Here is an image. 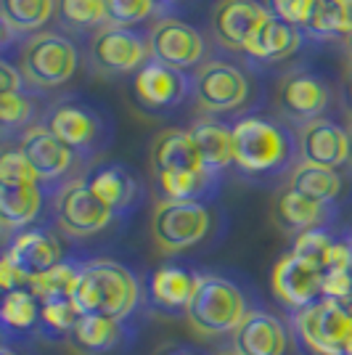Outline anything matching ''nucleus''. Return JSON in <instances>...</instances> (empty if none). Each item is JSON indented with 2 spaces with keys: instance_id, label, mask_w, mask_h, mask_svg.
Segmentation results:
<instances>
[{
  "instance_id": "nucleus-43",
  "label": "nucleus",
  "mask_w": 352,
  "mask_h": 355,
  "mask_svg": "<svg viewBox=\"0 0 352 355\" xmlns=\"http://www.w3.org/2000/svg\"><path fill=\"white\" fill-rule=\"evenodd\" d=\"M0 85H3V93H19L21 90V72H16L8 61L0 64Z\"/></svg>"
},
{
  "instance_id": "nucleus-25",
  "label": "nucleus",
  "mask_w": 352,
  "mask_h": 355,
  "mask_svg": "<svg viewBox=\"0 0 352 355\" xmlns=\"http://www.w3.org/2000/svg\"><path fill=\"white\" fill-rule=\"evenodd\" d=\"M43 186H0V220L6 231H24L40 218Z\"/></svg>"
},
{
  "instance_id": "nucleus-29",
  "label": "nucleus",
  "mask_w": 352,
  "mask_h": 355,
  "mask_svg": "<svg viewBox=\"0 0 352 355\" xmlns=\"http://www.w3.org/2000/svg\"><path fill=\"white\" fill-rule=\"evenodd\" d=\"M6 35H37L56 14V0H0Z\"/></svg>"
},
{
  "instance_id": "nucleus-28",
  "label": "nucleus",
  "mask_w": 352,
  "mask_h": 355,
  "mask_svg": "<svg viewBox=\"0 0 352 355\" xmlns=\"http://www.w3.org/2000/svg\"><path fill=\"white\" fill-rule=\"evenodd\" d=\"M122 321L114 318H106L98 313H90V315H80L77 326L69 334L74 350L85 355H101L112 347H117V342L122 340Z\"/></svg>"
},
{
  "instance_id": "nucleus-50",
  "label": "nucleus",
  "mask_w": 352,
  "mask_h": 355,
  "mask_svg": "<svg viewBox=\"0 0 352 355\" xmlns=\"http://www.w3.org/2000/svg\"><path fill=\"white\" fill-rule=\"evenodd\" d=\"M218 355H241V353H238V350L234 347V350H222V353H218Z\"/></svg>"
},
{
  "instance_id": "nucleus-35",
  "label": "nucleus",
  "mask_w": 352,
  "mask_h": 355,
  "mask_svg": "<svg viewBox=\"0 0 352 355\" xmlns=\"http://www.w3.org/2000/svg\"><path fill=\"white\" fill-rule=\"evenodd\" d=\"M40 305V331H45L48 337H69L80 321V311L74 308L72 297L48 300Z\"/></svg>"
},
{
  "instance_id": "nucleus-7",
  "label": "nucleus",
  "mask_w": 352,
  "mask_h": 355,
  "mask_svg": "<svg viewBox=\"0 0 352 355\" xmlns=\"http://www.w3.org/2000/svg\"><path fill=\"white\" fill-rule=\"evenodd\" d=\"M88 59L96 72L122 77V74L138 72L151 59V48H148V37L138 35L135 30L106 24L93 32Z\"/></svg>"
},
{
  "instance_id": "nucleus-39",
  "label": "nucleus",
  "mask_w": 352,
  "mask_h": 355,
  "mask_svg": "<svg viewBox=\"0 0 352 355\" xmlns=\"http://www.w3.org/2000/svg\"><path fill=\"white\" fill-rule=\"evenodd\" d=\"M313 6H315V0H265L267 14H273L286 24H294L299 30H305L310 14H313Z\"/></svg>"
},
{
  "instance_id": "nucleus-13",
  "label": "nucleus",
  "mask_w": 352,
  "mask_h": 355,
  "mask_svg": "<svg viewBox=\"0 0 352 355\" xmlns=\"http://www.w3.org/2000/svg\"><path fill=\"white\" fill-rule=\"evenodd\" d=\"M328 98H331L328 85L318 74L310 72L283 74L276 88V106H279L281 117L299 128L321 119L328 106Z\"/></svg>"
},
{
  "instance_id": "nucleus-1",
  "label": "nucleus",
  "mask_w": 352,
  "mask_h": 355,
  "mask_svg": "<svg viewBox=\"0 0 352 355\" xmlns=\"http://www.w3.org/2000/svg\"><path fill=\"white\" fill-rule=\"evenodd\" d=\"M141 300V286L125 266L114 260H93L80 270L72 302L80 315L98 313L114 321H125Z\"/></svg>"
},
{
  "instance_id": "nucleus-32",
  "label": "nucleus",
  "mask_w": 352,
  "mask_h": 355,
  "mask_svg": "<svg viewBox=\"0 0 352 355\" xmlns=\"http://www.w3.org/2000/svg\"><path fill=\"white\" fill-rule=\"evenodd\" d=\"M56 16L69 32H96L106 27L103 0H56Z\"/></svg>"
},
{
  "instance_id": "nucleus-34",
  "label": "nucleus",
  "mask_w": 352,
  "mask_h": 355,
  "mask_svg": "<svg viewBox=\"0 0 352 355\" xmlns=\"http://www.w3.org/2000/svg\"><path fill=\"white\" fill-rule=\"evenodd\" d=\"M80 270L82 266H74V263H59L56 268L45 270L43 276L32 279L30 286L32 295L37 297L40 302H48V300H61V297H72L74 284L80 279Z\"/></svg>"
},
{
  "instance_id": "nucleus-17",
  "label": "nucleus",
  "mask_w": 352,
  "mask_h": 355,
  "mask_svg": "<svg viewBox=\"0 0 352 355\" xmlns=\"http://www.w3.org/2000/svg\"><path fill=\"white\" fill-rule=\"evenodd\" d=\"M297 144H299L302 162L308 164L339 170L342 164L350 162V138H347V130L326 117L299 128Z\"/></svg>"
},
{
  "instance_id": "nucleus-2",
  "label": "nucleus",
  "mask_w": 352,
  "mask_h": 355,
  "mask_svg": "<svg viewBox=\"0 0 352 355\" xmlns=\"http://www.w3.org/2000/svg\"><path fill=\"white\" fill-rule=\"evenodd\" d=\"M236 167L247 175H279L297 159L294 135L276 119L244 117L234 125Z\"/></svg>"
},
{
  "instance_id": "nucleus-5",
  "label": "nucleus",
  "mask_w": 352,
  "mask_h": 355,
  "mask_svg": "<svg viewBox=\"0 0 352 355\" xmlns=\"http://www.w3.org/2000/svg\"><path fill=\"white\" fill-rule=\"evenodd\" d=\"M77 48L61 32H37L21 45V74L35 88H59L77 72Z\"/></svg>"
},
{
  "instance_id": "nucleus-16",
  "label": "nucleus",
  "mask_w": 352,
  "mask_h": 355,
  "mask_svg": "<svg viewBox=\"0 0 352 355\" xmlns=\"http://www.w3.org/2000/svg\"><path fill=\"white\" fill-rule=\"evenodd\" d=\"M19 151L27 157V162L40 178V183L61 180L72 170L74 157H77V151L59 141L45 125H35L30 130H24L21 141H19Z\"/></svg>"
},
{
  "instance_id": "nucleus-22",
  "label": "nucleus",
  "mask_w": 352,
  "mask_h": 355,
  "mask_svg": "<svg viewBox=\"0 0 352 355\" xmlns=\"http://www.w3.org/2000/svg\"><path fill=\"white\" fill-rule=\"evenodd\" d=\"M85 180H88L90 189H93V193H96L114 215H117V212H127V209L138 202V196H141L138 178L132 175L125 164H117V162L98 164Z\"/></svg>"
},
{
  "instance_id": "nucleus-19",
  "label": "nucleus",
  "mask_w": 352,
  "mask_h": 355,
  "mask_svg": "<svg viewBox=\"0 0 352 355\" xmlns=\"http://www.w3.org/2000/svg\"><path fill=\"white\" fill-rule=\"evenodd\" d=\"M148 162H151V175L186 173V170H206L202 157H199V148L193 144L191 133L188 130H177V128L159 130V133L151 138Z\"/></svg>"
},
{
  "instance_id": "nucleus-33",
  "label": "nucleus",
  "mask_w": 352,
  "mask_h": 355,
  "mask_svg": "<svg viewBox=\"0 0 352 355\" xmlns=\"http://www.w3.org/2000/svg\"><path fill=\"white\" fill-rule=\"evenodd\" d=\"M40 300L32 289H14L6 292L3 300V324L8 331H32L40 329Z\"/></svg>"
},
{
  "instance_id": "nucleus-42",
  "label": "nucleus",
  "mask_w": 352,
  "mask_h": 355,
  "mask_svg": "<svg viewBox=\"0 0 352 355\" xmlns=\"http://www.w3.org/2000/svg\"><path fill=\"white\" fill-rule=\"evenodd\" d=\"M0 284L6 292H14V289H24L27 286V279L14 268V263L3 254V263H0Z\"/></svg>"
},
{
  "instance_id": "nucleus-18",
  "label": "nucleus",
  "mask_w": 352,
  "mask_h": 355,
  "mask_svg": "<svg viewBox=\"0 0 352 355\" xmlns=\"http://www.w3.org/2000/svg\"><path fill=\"white\" fill-rule=\"evenodd\" d=\"M6 257L27 279V286H30L32 279H37V276H43L45 270L64 263V252H61L59 239L43 231V228L19 231V236L6 250Z\"/></svg>"
},
{
  "instance_id": "nucleus-26",
  "label": "nucleus",
  "mask_w": 352,
  "mask_h": 355,
  "mask_svg": "<svg viewBox=\"0 0 352 355\" xmlns=\"http://www.w3.org/2000/svg\"><path fill=\"white\" fill-rule=\"evenodd\" d=\"M199 276L177 266H161L151 276V300L164 311H188Z\"/></svg>"
},
{
  "instance_id": "nucleus-23",
  "label": "nucleus",
  "mask_w": 352,
  "mask_h": 355,
  "mask_svg": "<svg viewBox=\"0 0 352 355\" xmlns=\"http://www.w3.org/2000/svg\"><path fill=\"white\" fill-rule=\"evenodd\" d=\"M191 138L196 148H199V157L209 173H218L228 170L231 164H236V146H234V128L225 125L220 119L202 117L191 125Z\"/></svg>"
},
{
  "instance_id": "nucleus-12",
  "label": "nucleus",
  "mask_w": 352,
  "mask_h": 355,
  "mask_svg": "<svg viewBox=\"0 0 352 355\" xmlns=\"http://www.w3.org/2000/svg\"><path fill=\"white\" fill-rule=\"evenodd\" d=\"M191 90L193 83L188 74L154 59L132 74V96L146 112H170L183 104Z\"/></svg>"
},
{
  "instance_id": "nucleus-48",
  "label": "nucleus",
  "mask_w": 352,
  "mask_h": 355,
  "mask_svg": "<svg viewBox=\"0 0 352 355\" xmlns=\"http://www.w3.org/2000/svg\"><path fill=\"white\" fill-rule=\"evenodd\" d=\"M344 48L350 51V56H352V35H350V37H344Z\"/></svg>"
},
{
  "instance_id": "nucleus-14",
  "label": "nucleus",
  "mask_w": 352,
  "mask_h": 355,
  "mask_svg": "<svg viewBox=\"0 0 352 355\" xmlns=\"http://www.w3.org/2000/svg\"><path fill=\"white\" fill-rule=\"evenodd\" d=\"M270 286L286 308L299 313L323 297V270L289 252L273 266Z\"/></svg>"
},
{
  "instance_id": "nucleus-8",
  "label": "nucleus",
  "mask_w": 352,
  "mask_h": 355,
  "mask_svg": "<svg viewBox=\"0 0 352 355\" xmlns=\"http://www.w3.org/2000/svg\"><path fill=\"white\" fill-rule=\"evenodd\" d=\"M53 212L61 231L77 239L98 234L114 218V212L93 193L85 178H74L61 186L53 202Z\"/></svg>"
},
{
  "instance_id": "nucleus-30",
  "label": "nucleus",
  "mask_w": 352,
  "mask_h": 355,
  "mask_svg": "<svg viewBox=\"0 0 352 355\" xmlns=\"http://www.w3.org/2000/svg\"><path fill=\"white\" fill-rule=\"evenodd\" d=\"M294 191H299L302 196H308L313 202L321 205H334L342 193V178L339 170H328V167H318V164L299 162L294 164L289 183Z\"/></svg>"
},
{
  "instance_id": "nucleus-27",
  "label": "nucleus",
  "mask_w": 352,
  "mask_h": 355,
  "mask_svg": "<svg viewBox=\"0 0 352 355\" xmlns=\"http://www.w3.org/2000/svg\"><path fill=\"white\" fill-rule=\"evenodd\" d=\"M161 199L170 202H204L218 189V175L209 170H186V173H161L154 175Z\"/></svg>"
},
{
  "instance_id": "nucleus-45",
  "label": "nucleus",
  "mask_w": 352,
  "mask_h": 355,
  "mask_svg": "<svg viewBox=\"0 0 352 355\" xmlns=\"http://www.w3.org/2000/svg\"><path fill=\"white\" fill-rule=\"evenodd\" d=\"M344 101H347V106L352 109V72L347 74V80H344Z\"/></svg>"
},
{
  "instance_id": "nucleus-37",
  "label": "nucleus",
  "mask_w": 352,
  "mask_h": 355,
  "mask_svg": "<svg viewBox=\"0 0 352 355\" xmlns=\"http://www.w3.org/2000/svg\"><path fill=\"white\" fill-rule=\"evenodd\" d=\"M337 239L331 236L326 228H315V231H305L294 239L292 252L297 257H302L305 263L315 266L318 270H326V260H328V252L334 247Z\"/></svg>"
},
{
  "instance_id": "nucleus-24",
  "label": "nucleus",
  "mask_w": 352,
  "mask_h": 355,
  "mask_svg": "<svg viewBox=\"0 0 352 355\" xmlns=\"http://www.w3.org/2000/svg\"><path fill=\"white\" fill-rule=\"evenodd\" d=\"M299 45H302V30L294 27V24H286V21H281V19L270 14L267 21L260 27V32L254 35L247 53L252 59L273 64V61H283L294 56L299 51Z\"/></svg>"
},
{
  "instance_id": "nucleus-4",
  "label": "nucleus",
  "mask_w": 352,
  "mask_h": 355,
  "mask_svg": "<svg viewBox=\"0 0 352 355\" xmlns=\"http://www.w3.org/2000/svg\"><path fill=\"white\" fill-rule=\"evenodd\" d=\"M294 321L310 353L352 355V311L344 302L321 297L297 313Z\"/></svg>"
},
{
  "instance_id": "nucleus-40",
  "label": "nucleus",
  "mask_w": 352,
  "mask_h": 355,
  "mask_svg": "<svg viewBox=\"0 0 352 355\" xmlns=\"http://www.w3.org/2000/svg\"><path fill=\"white\" fill-rule=\"evenodd\" d=\"M32 117V104L24 93H3L0 96V119L3 128H21L24 122H30Z\"/></svg>"
},
{
  "instance_id": "nucleus-11",
  "label": "nucleus",
  "mask_w": 352,
  "mask_h": 355,
  "mask_svg": "<svg viewBox=\"0 0 352 355\" xmlns=\"http://www.w3.org/2000/svg\"><path fill=\"white\" fill-rule=\"evenodd\" d=\"M267 16V8L257 0H218L209 11V30L218 45L247 53Z\"/></svg>"
},
{
  "instance_id": "nucleus-38",
  "label": "nucleus",
  "mask_w": 352,
  "mask_h": 355,
  "mask_svg": "<svg viewBox=\"0 0 352 355\" xmlns=\"http://www.w3.org/2000/svg\"><path fill=\"white\" fill-rule=\"evenodd\" d=\"M0 186H43V183L19 148H6V154L0 157Z\"/></svg>"
},
{
  "instance_id": "nucleus-6",
  "label": "nucleus",
  "mask_w": 352,
  "mask_h": 355,
  "mask_svg": "<svg viewBox=\"0 0 352 355\" xmlns=\"http://www.w3.org/2000/svg\"><path fill=\"white\" fill-rule=\"evenodd\" d=\"M212 228V215L204 202L159 199L151 212V239L161 252H183L204 241Z\"/></svg>"
},
{
  "instance_id": "nucleus-44",
  "label": "nucleus",
  "mask_w": 352,
  "mask_h": 355,
  "mask_svg": "<svg viewBox=\"0 0 352 355\" xmlns=\"http://www.w3.org/2000/svg\"><path fill=\"white\" fill-rule=\"evenodd\" d=\"M154 355H196L191 347H186V345H177V342H170V345H161L154 350Z\"/></svg>"
},
{
  "instance_id": "nucleus-9",
  "label": "nucleus",
  "mask_w": 352,
  "mask_h": 355,
  "mask_svg": "<svg viewBox=\"0 0 352 355\" xmlns=\"http://www.w3.org/2000/svg\"><path fill=\"white\" fill-rule=\"evenodd\" d=\"M193 98L209 114L236 112L249 98V80L234 64L206 61L193 74Z\"/></svg>"
},
{
  "instance_id": "nucleus-41",
  "label": "nucleus",
  "mask_w": 352,
  "mask_h": 355,
  "mask_svg": "<svg viewBox=\"0 0 352 355\" xmlns=\"http://www.w3.org/2000/svg\"><path fill=\"white\" fill-rule=\"evenodd\" d=\"M323 297L350 302L352 300V270H328L323 273Z\"/></svg>"
},
{
  "instance_id": "nucleus-21",
  "label": "nucleus",
  "mask_w": 352,
  "mask_h": 355,
  "mask_svg": "<svg viewBox=\"0 0 352 355\" xmlns=\"http://www.w3.org/2000/svg\"><path fill=\"white\" fill-rule=\"evenodd\" d=\"M234 345L241 355H283L289 334L276 315L252 311L234 334Z\"/></svg>"
},
{
  "instance_id": "nucleus-31",
  "label": "nucleus",
  "mask_w": 352,
  "mask_h": 355,
  "mask_svg": "<svg viewBox=\"0 0 352 355\" xmlns=\"http://www.w3.org/2000/svg\"><path fill=\"white\" fill-rule=\"evenodd\" d=\"M315 40L350 37L352 35V0H315L305 30Z\"/></svg>"
},
{
  "instance_id": "nucleus-49",
  "label": "nucleus",
  "mask_w": 352,
  "mask_h": 355,
  "mask_svg": "<svg viewBox=\"0 0 352 355\" xmlns=\"http://www.w3.org/2000/svg\"><path fill=\"white\" fill-rule=\"evenodd\" d=\"M157 3H159V6H175L177 0H157Z\"/></svg>"
},
{
  "instance_id": "nucleus-10",
  "label": "nucleus",
  "mask_w": 352,
  "mask_h": 355,
  "mask_svg": "<svg viewBox=\"0 0 352 355\" xmlns=\"http://www.w3.org/2000/svg\"><path fill=\"white\" fill-rule=\"evenodd\" d=\"M148 48H151V59L161 61L173 69H180V72L199 69L206 51L204 37L199 35V30L173 16L157 19L151 24Z\"/></svg>"
},
{
  "instance_id": "nucleus-46",
  "label": "nucleus",
  "mask_w": 352,
  "mask_h": 355,
  "mask_svg": "<svg viewBox=\"0 0 352 355\" xmlns=\"http://www.w3.org/2000/svg\"><path fill=\"white\" fill-rule=\"evenodd\" d=\"M0 355H19V353H16V350H11L8 345H3V350H0Z\"/></svg>"
},
{
  "instance_id": "nucleus-36",
  "label": "nucleus",
  "mask_w": 352,
  "mask_h": 355,
  "mask_svg": "<svg viewBox=\"0 0 352 355\" xmlns=\"http://www.w3.org/2000/svg\"><path fill=\"white\" fill-rule=\"evenodd\" d=\"M161 6L157 0H103L106 11V24L112 27H135L143 24L159 11Z\"/></svg>"
},
{
  "instance_id": "nucleus-3",
  "label": "nucleus",
  "mask_w": 352,
  "mask_h": 355,
  "mask_svg": "<svg viewBox=\"0 0 352 355\" xmlns=\"http://www.w3.org/2000/svg\"><path fill=\"white\" fill-rule=\"evenodd\" d=\"M249 313L247 300L234 282L204 273L196 282V292L186 311V318L193 331L204 337H218V334H231V331L236 334Z\"/></svg>"
},
{
  "instance_id": "nucleus-15",
  "label": "nucleus",
  "mask_w": 352,
  "mask_h": 355,
  "mask_svg": "<svg viewBox=\"0 0 352 355\" xmlns=\"http://www.w3.org/2000/svg\"><path fill=\"white\" fill-rule=\"evenodd\" d=\"M43 125L77 154L93 151L103 141V119L98 117V112L77 101L53 106L45 114Z\"/></svg>"
},
{
  "instance_id": "nucleus-51",
  "label": "nucleus",
  "mask_w": 352,
  "mask_h": 355,
  "mask_svg": "<svg viewBox=\"0 0 352 355\" xmlns=\"http://www.w3.org/2000/svg\"><path fill=\"white\" fill-rule=\"evenodd\" d=\"M350 247H352V234H350Z\"/></svg>"
},
{
  "instance_id": "nucleus-20",
  "label": "nucleus",
  "mask_w": 352,
  "mask_h": 355,
  "mask_svg": "<svg viewBox=\"0 0 352 355\" xmlns=\"http://www.w3.org/2000/svg\"><path fill=\"white\" fill-rule=\"evenodd\" d=\"M273 218L283 231L289 234H305V231H315V228H326L334 220V207L331 205H321L313 202L299 191H294L292 186H283L276 196L273 205Z\"/></svg>"
},
{
  "instance_id": "nucleus-47",
  "label": "nucleus",
  "mask_w": 352,
  "mask_h": 355,
  "mask_svg": "<svg viewBox=\"0 0 352 355\" xmlns=\"http://www.w3.org/2000/svg\"><path fill=\"white\" fill-rule=\"evenodd\" d=\"M347 138H350V162H352V122L347 125Z\"/></svg>"
}]
</instances>
